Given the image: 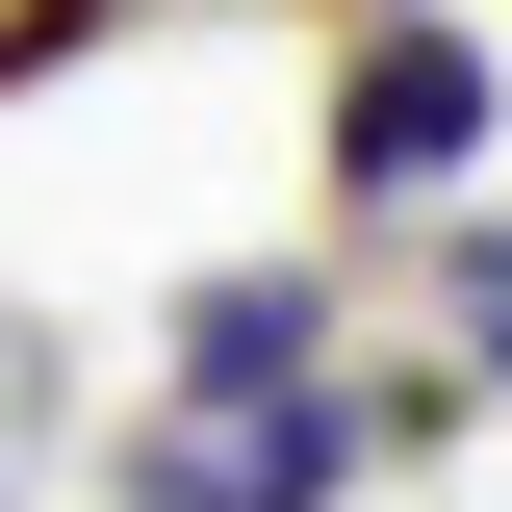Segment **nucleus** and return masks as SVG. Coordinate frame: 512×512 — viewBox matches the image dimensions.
I'll return each instance as SVG.
<instances>
[{
  "label": "nucleus",
  "instance_id": "7ed1b4c3",
  "mask_svg": "<svg viewBox=\"0 0 512 512\" xmlns=\"http://www.w3.org/2000/svg\"><path fill=\"white\" fill-rule=\"evenodd\" d=\"M180 359H333V308L256 256V282H180Z\"/></svg>",
  "mask_w": 512,
  "mask_h": 512
},
{
  "label": "nucleus",
  "instance_id": "39448f33",
  "mask_svg": "<svg viewBox=\"0 0 512 512\" xmlns=\"http://www.w3.org/2000/svg\"><path fill=\"white\" fill-rule=\"evenodd\" d=\"M77 26H128V0H0V77H52Z\"/></svg>",
  "mask_w": 512,
  "mask_h": 512
},
{
  "label": "nucleus",
  "instance_id": "20e7f679",
  "mask_svg": "<svg viewBox=\"0 0 512 512\" xmlns=\"http://www.w3.org/2000/svg\"><path fill=\"white\" fill-rule=\"evenodd\" d=\"M461 359L512 384V231H461Z\"/></svg>",
  "mask_w": 512,
  "mask_h": 512
},
{
  "label": "nucleus",
  "instance_id": "f257e3e1",
  "mask_svg": "<svg viewBox=\"0 0 512 512\" xmlns=\"http://www.w3.org/2000/svg\"><path fill=\"white\" fill-rule=\"evenodd\" d=\"M359 487V410L308 359H180L128 410V512H333Z\"/></svg>",
  "mask_w": 512,
  "mask_h": 512
},
{
  "label": "nucleus",
  "instance_id": "f03ea898",
  "mask_svg": "<svg viewBox=\"0 0 512 512\" xmlns=\"http://www.w3.org/2000/svg\"><path fill=\"white\" fill-rule=\"evenodd\" d=\"M461 154H487V52H461V26H410V0H359L333 180H359V205H461Z\"/></svg>",
  "mask_w": 512,
  "mask_h": 512
}]
</instances>
